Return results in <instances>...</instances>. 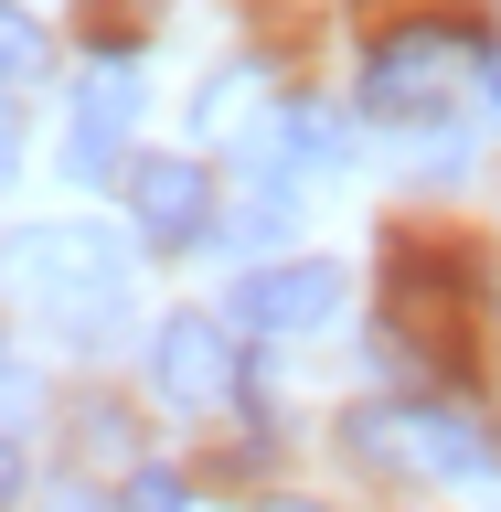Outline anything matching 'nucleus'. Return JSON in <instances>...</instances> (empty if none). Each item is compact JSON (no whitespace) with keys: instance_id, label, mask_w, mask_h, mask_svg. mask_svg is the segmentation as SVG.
Returning a JSON list of instances; mask_svg holds the SVG:
<instances>
[{"instance_id":"obj_1","label":"nucleus","mask_w":501,"mask_h":512,"mask_svg":"<svg viewBox=\"0 0 501 512\" xmlns=\"http://www.w3.org/2000/svg\"><path fill=\"white\" fill-rule=\"evenodd\" d=\"M11 267H22V288L75 331V342H96V331L118 320V299H128V256L107 246L96 224H32L22 246H11Z\"/></svg>"},{"instance_id":"obj_2","label":"nucleus","mask_w":501,"mask_h":512,"mask_svg":"<svg viewBox=\"0 0 501 512\" xmlns=\"http://www.w3.org/2000/svg\"><path fill=\"white\" fill-rule=\"evenodd\" d=\"M363 448H374V459H395V470H416V480H491V470H501L491 427H480L470 406H416V416H363Z\"/></svg>"},{"instance_id":"obj_3","label":"nucleus","mask_w":501,"mask_h":512,"mask_svg":"<svg viewBox=\"0 0 501 512\" xmlns=\"http://www.w3.org/2000/svg\"><path fill=\"white\" fill-rule=\"evenodd\" d=\"M150 384H160V406H224V384H235V342H224L214 320H160V342H150Z\"/></svg>"},{"instance_id":"obj_4","label":"nucleus","mask_w":501,"mask_h":512,"mask_svg":"<svg viewBox=\"0 0 501 512\" xmlns=\"http://www.w3.org/2000/svg\"><path fill=\"white\" fill-rule=\"evenodd\" d=\"M331 310H342V267L331 256H288V267H256L235 288V320H256V331H320Z\"/></svg>"},{"instance_id":"obj_5","label":"nucleus","mask_w":501,"mask_h":512,"mask_svg":"<svg viewBox=\"0 0 501 512\" xmlns=\"http://www.w3.org/2000/svg\"><path fill=\"white\" fill-rule=\"evenodd\" d=\"M128 118H139V86H128V64H107V75H86V96H75V139H64V160L75 171H118V139H128Z\"/></svg>"},{"instance_id":"obj_6","label":"nucleus","mask_w":501,"mask_h":512,"mask_svg":"<svg viewBox=\"0 0 501 512\" xmlns=\"http://www.w3.org/2000/svg\"><path fill=\"white\" fill-rule=\"evenodd\" d=\"M448 64H459L448 32H406V43H384V54L363 64V96H374V107H427V96L448 86Z\"/></svg>"},{"instance_id":"obj_7","label":"nucleus","mask_w":501,"mask_h":512,"mask_svg":"<svg viewBox=\"0 0 501 512\" xmlns=\"http://www.w3.org/2000/svg\"><path fill=\"white\" fill-rule=\"evenodd\" d=\"M128 192H139V224H150L160 246H171V235H192V224L214 214V192H203V171H192V160H139V171H128Z\"/></svg>"},{"instance_id":"obj_8","label":"nucleus","mask_w":501,"mask_h":512,"mask_svg":"<svg viewBox=\"0 0 501 512\" xmlns=\"http://www.w3.org/2000/svg\"><path fill=\"white\" fill-rule=\"evenodd\" d=\"M32 64H43V32H32L22 11L0 0V86H11V75H32Z\"/></svg>"},{"instance_id":"obj_9","label":"nucleus","mask_w":501,"mask_h":512,"mask_svg":"<svg viewBox=\"0 0 501 512\" xmlns=\"http://www.w3.org/2000/svg\"><path fill=\"white\" fill-rule=\"evenodd\" d=\"M118 512H192V491H182L171 470H139V480L118 491Z\"/></svg>"},{"instance_id":"obj_10","label":"nucleus","mask_w":501,"mask_h":512,"mask_svg":"<svg viewBox=\"0 0 501 512\" xmlns=\"http://www.w3.org/2000/svg\"><path fill=\"white\" fill-rule=\"evenodd\" d=\"M22 160V118H11V96H0V171Z\"/></svg>"},{"instance_id":"obj_11","label":"nucleus","mask_w":501,"mask_h":512,"mask_svg":"<svg viewBox=\"0 0 501 512\" xmlns=\"http://www.w3.org/2000/svg\"><path fill=\"white\" fill-rule=\"evenodd\" d=\"M11 491H22V448L0 438V512H11Z\"/></svg>"},{"instance_id":"obj_12","label":"nucleus","mask_w":501,"mask_h":512,"mask_svg":"<svg viewBox=\"0 0 501 512\" xmlns=\"http://www.w3.org/2000/svg\"><path fill=\"white\" fill-rule=\"evenodd\" d=\"M54 512H96V502H86V491H64V502H54Z\"/></svg>"},{"instance_id":"obj_13","label":"nucleus","mask_w":501,"mask_h":512,"mask_svg":"<svg viewBox=\"0 0 501 512\" xmlns=\"http://www.w3.org/2000/svg\"><path fill=\"white\" fill-rule=\"evenodd\" d=\"M491 107H501V54H491Z\"/></svg>"},{"instance_id":"obj_14","label":"nucleus","mask_w":501,"mask_h":512,"mask_svg":"<svg viewBox=\"0 0 501 512\" xmlns=\"http://www.w3.org/2000/svg\"><path fill=\"white\" fill-rule=\"evenodd\" d=\"M267 512H310V502H267Z\"/></svg>"},{"instance_id":"obj_15","label":"nucleus","mask_w":501,"mask_h":512,"mask_svg":"<svg viewBox=\"0 0 501 512\" xmlns=\"http://www.w3.org/2000/svg\"><path fill=\"white\" fill-rule=\"evenodd\" d=\"M0 363H11V352H0Z\"/></svg>"}]
</instances>
